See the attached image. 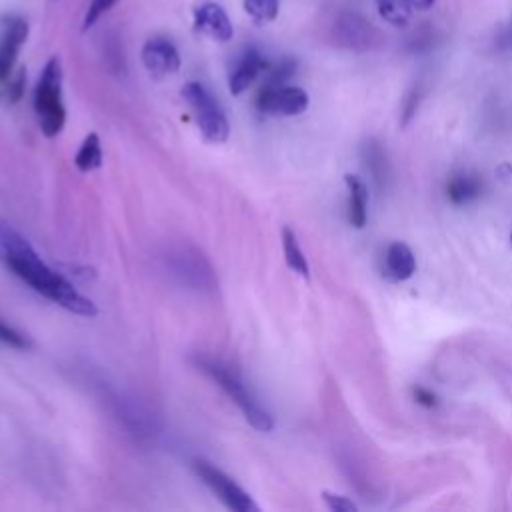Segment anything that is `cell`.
I'll list each match as a JSON object with an SVG mask.
<instances>
[{
    "label": "cell",
    "instance_id": "obj_1",
    "mask_svg": "<svg viewBox=\"0 0 512 512\" xmlns=\"http://www.w3.org/2000/svg\"><path fill=\"white\" fill-rule=\"evenodd\" d=\"M0 252L6 266L36 294L52 300L78 316H96V304L80 294L62 274L54 272L32 248V244L8 222L0 220Z\"/></svg>",
    "mask_w": 512,
    "mask_h": 512
},
{
    "label": "cell",
    "instance_id": "obj_2",
    "mask_svg": "<svg viewBox=\"0 0 512 512\" xmlns=\"http://www.w3.org/2000/svg\"><path fill=\"white\" fill-rule=\"evenodd\" d=\"M196 366L224 390V394L240 408L242 416L246 418V422L252 428H256L258 432H270L274 428L272 416L260 406V402L256 400L252 390L246 386V382L234 370H230V366L222 364L220 360L206 358V356H202V358L198 356Z\"/></svg>",
    "mask_w": 512,
    "mask_h": 512
},
{
    "label": "cell",
    "instance_id": "obj_3",
    "mask_svg": "<svg viewBox=\"0 0 512 512\" xmlns=\"http://www.w3.org/2000/svg\"><path fill=\"white\" fill-rule=\"evenodd\" d=\"M34 112L40 132L46 138H54L66 124V108L62 100V64L58 56H52L34 88Z\"/></svg>",
    "mask_w": 512,
    "mask_h": 512
},
{
    "label": "cell",
    "instance_id": "obj_4",
    "mask_svg": "<svg viewBox=\"0 0 512 512\" xmlns=\"http://www.w3.org/2000/svg\"><path fill=\"white\" fill-rule=\"evenodd\" d=\"M182 98L192 110V116L204 140L212 144H222L228 140V118L218 100L206 90V86H202L200 82H188L182 86Z\"/></svg>",
    "mask_w": 512,
    "mask_h": 512
},
{
    "label": "cell",
    "instance_id": "obj_5",
    "mask_svg": "<svg viewBox=\"0 0 512 512\" xmlns=\"http://www.w3.org/2000/svg\"><path fill=\"white\" fill-rule=\"evenodd\" d=\"M192 470L228 510L258 512V504L252 500V496L208 460H202V458L192 460Z\"/></svg>",
    "mask_w": 512,
    "mask_h": 512
},
{
    "label": "cell",
    "instance_id": "obj_6",
    "mask_svg": "<svg viewBox=\"0 0 512 512\" xmlns=\"http://www.w3.org/2000/svg\"><path fill=\"white\" fill-rule=\"evenodd\" d=\"M166 264L170 274L184 286L192 290H214L218 280L210 262L202 252L190 246H180L166 256Z\"/></svg>",
    "mask_w": 512,
    "mask_h": 512
},
{
    "label": "cell",
    "instance_id": "obj_7",
    "mask_svg": "<svg viewBox=\"0 0 512 512\" xmlns=\"http://www.w3.org/2000/svg\"><path fill=\"white\" fill-rule=\"evenodd\" d=\"M306 90L290 84H264L256 98L258 112L266 116H298L308 108Z\"/></svg>",
    "mask_w": 512,
    "mask_h": 512
},
{
    "label": "cell",
    "instance_id": "obj_8",
    "mask_svg": "<svg viewBox=\"0 0 512 512\" xmlns=\"http://www.w3.org/2000/svg\"><path fill=\"white\" fill-rule=\"evenodd\" d=\"M28 38V22L16 14L0 20V80H4L16 64L20 48Z\"/></svg>",
    "mask_w": 512,
    "mask_h": 512
},
{
    "label": "cell",
    "instance_id": "obj_9",
    "mask_svg": "<svg viewBox=\"0 0 512 512\" xmlns=\"http://www.w3.org/2000/svg\"><path fill=\"white\" fill-rule=\"evenodd\" d=\"M140 58H142L146 72L156 80L176 74L180 70V54H178L176 46L166 38L146 40L142 46Z\"/></svg>",
    "mask_w": 512,
    "mask_h": 512
},
{
    "label": "cell",
    "instance_id": "obj_10",
    "mask_svg": "<svg viewBox=\"0 0 512 512\" xmlns=\"http://www.w3.org/2000/svg\"><path fill=\"white\" fill-rule=\"evenodd\" d=\"M194 30L220 44L230 42L234 36L232 20L216 2H204L194 8Z\"/></svg>",
    "mask_w": 512,
    "mask_h": 512
},
{
    "label": "cell",
    "instance_id": "obj_11",
    "mask_svg": "<svg viewBox=\"0 0 512 512\" xmlns=\"http://www.w3.org/2000/svg\"><path fill=\"white\" fill-rule=\"evenodd\" d=\"M268 68L266 58L254 48H244L238 58L234 60L230 74H228V90L232 96H240L244 90H248L260 74H264Z\"/></svg>",
    "mask_w": 512,
    "mask_h": 512
},
{
    "label": "cell",
    "instance_id": "obj_12",
    "mask_svg": "<svg viewBox=\"0 0 512 512\" xmlns=\"http://www.w3.org/2000/svg\"><path fill=\"white\" fill-rule=\"evenodd\" d=\"M348 188V220L354 228H364L368 220V188L356 174L344 176Z\"/></svg>",
    "mask_w": 512,
    "mask_h": 512
},
{
    "label": "cell",
    "instance_id": "obj_13",
    "mask_svg": "<svg viewBox=\"0 0 512 512\" xmlns=\"http://www.w3.org/2000/svg\"><path fill=\"white\" fill-rule=\"evenodd\" d=\"M386 268L396 280H408L416 272L412 250L402 242H392L386 250Z\"/></svg>",
    "mask_w": 512,
    "mask_h": 512
},
{
    "label": "cell",
    "instance_id": "obj_14",
    "mask_svg": "<svg viewBox=\"0 0 512 512\" xmlns=\"http://www.w3.org/2000/svg\"><path fill=\"white\" fill-rule=\"evenodd\" d=\"M282 250H284V260H286L288 268L292 272H296L298 276L308 278L310 276L308 260H306L302 248H300V242H298L296 234L288 226L282 228Z\"/></svg>",
    "mask_w": 512,
    "mask_h": 512
},
{
    "label": "cell",
    "instance_id": "obj_15",
    "mask_svg": "<svg viewBox=\"0 0 512 512\" xmlns=\"http://www.w3.org/2000/svg\"><path fill=\"white\" fill-rule=\"evenodd\" d=\"M74 164L84 174L98 170L102 166V144H100V138L96 132H90L82 140V144L74 156Z\"/></svg>",
    "mask_w": 512,
    "mask_h": 512
},
{
    "label": "cell",
    "instance_id": "obj_16",
    "mask_svg": "<svg viewBox=\"0 0 512 512\" xmlns=\"http://www.w3.org/2000/svg\"><path fill=\"white\" fill-rule=\"evenodd\" d=\"M446 194L454 204H466L480 194V180L470 174H456L448 180Z\"/></svg>",
    "mask_w": 512,
    "mask_h": 512
},
{
    "label": "cell",
    "instance_id": "obj_17",
    "mask_svg": "<svg viewBox=\"0 0 512 512\" xmlns=\"http://www.w3.org/2000/svg\"><path fill=\"white\" fill-rule=\"evenodd\" d=\"M26 86V70L14 68L4 80H0V102L2 104H14L22 98Z\"/></svg>",
    "mask_w": 512,
    "mask_h": 512
},
{
    "label": "cell",
    "instance_id": "obj_18",
    "mask_svg": "<svg viewBox=\"0 0 512 512\" xmlns=\"http://www.w3.org/2000/svg\"><path fill=\"white\" fill-rule=\"evenodd\" d=\"M242 8L256 24H268L276 20L280 2L278 0H242Z\"/></svg>",
    "mask_w": 512,
    "mask_h": 512
},
{
    "label": "cell",
    "instance_id": "obj_19",
    "mask_svg": "<svg viewBox=\"0 0 512 512\" xmlns=\"http://www.w3.org/2000/svg\"><path fill=\"white\" fill-rule=\"evenodd\" d=\"M378 14L392 26H406L410 20V8L404 0H376Z\"/></svg>",
    "mask_w": 512,
    "mask_h": 512
},
{
    "label": "cell",
    "instance_id": "obj_20",
    "mask_svg": "<svg viewBox=\"0 0 512 512\" xmlns=\"http://www.w3.org/2000/svg\"><path fill=\"white\" fill-rule=\"evenodd\" d=\"M116 2H118V0H90L88 10H86L84 20H82V30L92 28Z\"/></svg>",
    "mask_w": 512,
    "mask_h": 512
},
{
    "label": "cell",
    "instance_id": "obj_21",
    "mask_svg": "<svg viewBox=\"0 0 512 512\" xmlns=\"http://www.w3.org/2000/svg\"><path fill=\"white\" fill-rule=\"evenodd\" d=\"M0 342L18 350H26L30 346V340L24 334H20L16 328L6 324L4 320H0Z\"/></svg>",
    "mask_w": 512,
    "mask_h": 512
},
{
    "label": "cell",
    "instance_id": "obj_22",
    "mask_svg": "<svg viewBox=\"0 0 512 512\" xmlns=\"http://www.w3.org/2000/svg\"><path fill=\"white\" fill-rule=\"evenodd\" d=\"M322 500L334 512H354V510H358V506L352 500H348L346 496H342V494L322 492Z\"/></svg>",
    "mask_w": 512,
    "mask_h": 512
},
{
    "label": "cell",
    "instance_id": "obj_23",
    "mask_svg": "<svg viewBox=\"0 0 512 512\" xmlns=\"http://www.w3.org/2000/svg\"><path fill=\"white\" fill-rule=\"evenodd\" d=\"M436 0H404V4L410 8V10H416V12H426L434 6Z\"/></svg>",
    "mask_w": 512,
    "mask_h": 512
},
{
    "label": "cell",
    "instance_id": "obj_24",
    "mask_svg": "<svg viewBox=\"0 0 512 512\" xmlns=\"http://www.w3.org/2000/svg\"><path fill=\"white\" fill-rule=\"evenodd\" d=\"M414 394H416V398H418L422 404H426V406H432V404H434V396H432L430 392H426V390H422V388H416Z\"/></svg>",
    "mask_w": 512,
    "mask_h": 512
},
{
    "label": "cell",
    "instance_id": "obj_25",
    "mask_svg": "<svg viewBox=\"0 0 512 512\" xmlns=\"http://www.w3.org/2000/svg\"><path fill=\"white\" fill-rule=\"evenodd\" d=\"M504 44H506V48L512 50V24H510V28H508V32L504 36Z\"/></svg>",
    "mask_w": 512,
    "mask_h": 512
},
{
    "label": "cell",
    "instance_id": "obj_26",
    "mask_svg": "<svg viewBox=\"0 0 512 512\" xmlns=\"http://www.w3.org/2000/svg\"><path fill=\"white\" fill-rule=\"evenodd\" d=\"M510 240H512V232H510Z\"/></svg>",
    "mask_w": 512,
    "mask_h": 512
}]
</instances>
